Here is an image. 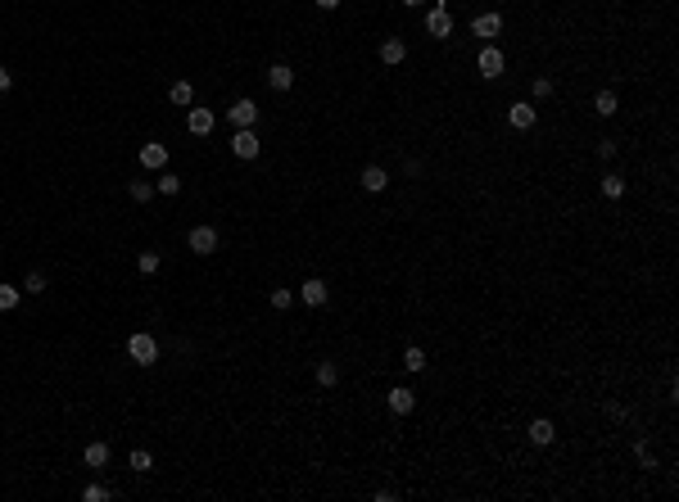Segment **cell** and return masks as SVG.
Wrapping results in <instances>:
<instances>
[{"instance_id": "obj_27", "label": "cell", "mask_w": 679, "mask_h": 502, "mask_svg": "<svg viewBox=\"0 0 679 502\" xmlns=\"http://www.w3.org/2000/svg\"><path fill=\"white\" fill-rule=\"evenodd\" d=\"M132 471H136V475H145V471H154V457H150V453H145V448H136V453H132Z\"/></svg>"}, {"instance_id": "obj_2", "label": "cell", "mask_w": 679, "mask_h": 502, "mask_svg": "<svg viewBox=\"0 0 679 502\" xmlns=\"http://www.w3.org/2000/svg\"><path fill=\"white\" fill-rule=\"evenodd\" d=\"M426 32H431L435 41L453 37V14H449V5H444V0H435V10L426 14Z\"/></svg>"}, {"instance_id": "obj_14", "label": "cell", "mask_w": 679, "mask_h": 502, "mask_svg": "<svg viewBox=\"0 0 679 502\" xmlns=\"http://www.w3.org/2000/svg\"><path fill=\"white\" fill-rule=\"evenodd\" d=\"M471 32H476V37H485V41H494L498 32H503V19H498V14H480V19L471 23Z\"/></svg>"}, {"instance_id": "obj_18", "label": "cell", "mask_w": 679, "mask_h": 502, "mask_svg": "<svg viewBox=\"0 0 679 502\" xmlns=\"http://www.w3.org/2000/svg\"><path fill=\"white\" fill-rule=\"evenodd\" d=\"M593 109H598V118H616L621 100H616V91H598V95H593Z\"/></svg>"}, {"instance_id": "obj_24", "label": "cell", "mask_w": 679, "mask_h": 502, "mask_svg": "<svg viewBox=\"0 0 679 502\" xmlns=\"http://www.w3.org/2000/svg\"><path fill=\"white\" fill-rule=\"evenodd\" d=\"M317 385H340V367H335V362H317Z\"/></svg>"}, {"instance_id": "obj_21", "label": "cell", "mask_w": 679, "mask_h": 502, "mask_svg": "<svg viewBox=\"0 0 679 502\" xmlns=\"http://www.w3.org/2000/svg\"><path fill=\"white\" fill-rule=\"evenodd\" d=\"M127 195H132V199H136V204H150V199H154V181H145V177H136V181H132V186H127Z\"/></svg>"}, {"instance_id": "obj_29", "label": "cell", "mask_w": 679, "mask_h": 502, "mask_svg": "<svg viewBox=\"0 0 679 502\" xmlns=\"http://www.w3.org/2000/svg\"><path fill=\"white\" fill-rule=\"evenodd\" d=\"M290 304H295V290H272V308H277V313H286Z\"/></svg>"}, {"instance_id": "obj_26", "label": "cell", "mask_w": 679, "mask_h": 502, "mask_svg": "<svg viewBox=\"0 0 679 502\" xmlns=\"http://www.w3.org/2000/svg\"><path fill=\"white\" fill-rule=\"evenodd\" d=\"M403 367H408V371H426V353H421L417 344H412V349H403Z\"/></svg>"}, {"instance_id": "obj_30", "label": "cell", "mask_w": 679, "mask_h": 502, "mask_svg": "<svg viewBox=\"0 0 679 502\" xmlns=\"http://www.w3.org/2000/svg\"><path fill=\"white\" fill-rule=\"evenodd\" d=\"M530 91H535V100H548L557 86H553V77H535V86H530Z\"/></svg>"}, {"instance_id": "obj_3", "label": "cell", "mask_w": 679, "mask_h": 502, "mask_svg": "<svg viewBox=\"0 0 679 502\" xmlns=\"http://www.w3.org/2000/svg\"><path fill=\"white\" fill-rule=\"evenodd\" d=\"M259 136H254V127H236V136H231V154L236 159H259Z\"/></svg>"}, {"instance_id": "obj_7", "label": "cell", "mask_w": 679, "mask_h": 502, "mask_svg": "<svg viewBox=\"0 0 679 502\" xmlns=\"http://www.w3.org/2000/svg\"><path fill=\"white\" fill-rule=\"evenodd\" d=\"M141 168L145 172H163V168H168V145H159V141L141 145Z\"/></svg>"}, {"instance_id": "obj_36", "label": "cell", "mask_w": 679, "mask_h": 502, "mask_svg": "<svg viewBox=\"0 0 679 502\" xmlns=\"http://www.w3.org/2000/svg\"><path fill=\"white\" fill-rule=\"evenodd\" d=\"M317 10H340V0H317Z\"/></svg>"}, {"instance_id": "obj_9", "label": "cell", "mask_w": 679, "mask_h": 502, "mask_svg": "<svg viewBox=\"0 0 679 502\" xmlns=\"http://www.w3.org/2000/svg\"><path fill=\"white\" fill-rule=\"evenodd\" d=\"M227 118L236 127H254V123H259V105H254V100H236V105L227 109Z\"/></svg>"}, {"instance_id": "obj_20", "label": "cell", "mask_w": 679, "mask_h": 502, "mask_svg": "<svg viewBox=\"0 0 679 502\" xmlns=\"http://www.w3.org/2000/svg\"><path fill=\"white\" fill-rule=\"evenodd\" d=\"M23 299V285H0V313H14Z\"/></svg>"}, {"instance_id": "obj_15", "label": "cell", "mask_w": 679, "mask_h": 502, "mask_svg": "<svg viewBox=\"0 0 679 502\" xmlns=\"http://www.w3.org/2000/svg\"><path fill=\"white\" fill-rule=\"evenodd\" d=\"M403 59H408V46H403L399 37H390V41H381V64H403Z\"/></svg>"}, {"instance_id": "obj_31", "label": "cell", "mask_w": 679, "mask_h": 502, "mask_svg": "<svg viewBox=\"0 0 679 502\" xmlns=\"http://www.w3.org/2000/svg\"><path fill=\"white\" fill-rule=\"evenodd\" d=\"M46 290V276L41 272H28V281H23V294H41Z\"/></svg>"}, {"instance_id": "obj_1", "label": "cell", "mask_w": 679, "mask_h": 502, "mask_svg": "<svg viewBox=\"0 0 679 502\" xmlns=\"http://www.w3.org/2000/svg\"><path fill=\"white\" fill-rule=\"evenodd\" d=\"M127 353H132V362H141V367H154V362H159V340H154L150 331H136L132 340H127Z\"/></svg>"}, {"instance_id": "obj_32", "label": "cell", "mask_w": 679, "mask_h": 502, "mask_svg": "<svg viewBox=\"0 0 679 502\" xmlns=\"http://www.w3.org/2000/svg\"><path fill=\"white\" fill-rule=\"evenodd\" d=\"M82 498H87V502H105L109 489H105V484H87V489H82Z\"/></svg>"}, {"instance_id": "obj_19", "label": "cell", "mask_w": 679, "mask_h": 502, "mask_svg": "<svg viewBox=\"0 0 679 502\" xmlns=\"http://www.w3.org/2000/svg\"><path fill=\"white\" fill-rule=\"evenodd\" d=\"M82 457H87L91 471H100V466H109V444H87V453H82Z\"/></svg>"}, {"instance_id": "obj_12", "label": "cell", "mask_w": 679, "mask_h": 502, "mask_svg": "<svg viewBox=\"0 0 679 502\" xmlns=\"http://www.w3.org/2000/svg\"><path fill=\"white\" fill-rule=\"evenodd\" d=\"M557 439V426L548 417H539V421H530V444H539V448H548Z\"/></svg>"}, {"instance_id": "obj_17", "label": "cell", "mask_w": 679, "mask_h": 502, "mask_svg": "<svg viewBox=\"0 0 679 502\" xmlns=\"http://www.w3.org/2000/svg\"><path fill=\"white\" fill-rule=\"evenodd\" d=\"M186 127H191V136H209L213 132V109H191Z\"/></svg>"}, {"instance_id": "obj_25", "label": "cell", "mask_w": 679, "mask_h": 502, "mask_svg": "<svg viewBox=\"0 0 679 502\" xmlns=\"http://www.w3.org/2000/svg\"><path fill=\"white\" fill-rule=\"evenodd\" d=\"M136 267H141V276H154V272H159V267H163V258L154 254V249H145V254L136 258Z\"/></svg>"}, {"instance_id": "obj_37", "label": "cell", "mask_w": 679, "mask_h": 502, "mask_svg": "<svg viewBox=\"0 0 679 502\" xmlns=\"http://www.w3.org/2000/svg\"><path fill=\"white\" fill-rule=\"evenodd\" d=\"M403 5H408V10H421V5H426V0H403Z\"/></svg>"}, {"instance_id": "obj_35", "label": "cell", "mask_w": 679, "mask_h": 502, "mask_svg": "<svg viewBox=\"0 0 679 502\" xmlns=\"http://www.w3.org/2000/svg\"><path fill=\"white\" fill-rule=\"evenodd\" d=\"M10 86H14V73H10V68H0V95L10 91Z\"/></svg>"}, {"instance_id": "obj_28", "label": "cell", "mask_w": 679, "mask_h": 502, "mask_svg": "<svg viewBox=\"0 0 679 502\" xmlns=\"http://www.w3.org/2000/svg\"><path fill=\"white\" fill-rule=\"evenodd\" d=\"M634 453H639V462H643V471H657V457H652V448H648V439H639V444H634Z\"/></svg>"}, {"instance_id": "obj_5", "label": "cell", "mask_w": 679, "mask_h": 502, "mask_svg": "<svg viewBox=\"0 0 679 502\" xmlns=\"http://www.w3.org/2000/svg\"><path fill=\"white\" fill-rule=\"evenodd\" d=\"M507 123L517 127V132H530V127H535V123H539V109H535V105H530V100H517V105L507 109Z\"/></svg>"}, {"instance_id": "obj_6", "label": "cell", "mask_w": 679, "mask_h": 502, "mask_svg": "<svg viewBox=\"0 0 679 502\" xmlns=\"http://www.w3.org/2000/svg\"><path fill=\"white\" fill-rule=\"evenodd\" d=\"M299 299H304L308 308H322L326 299H331V290H326V281H322V276H308V281L299 285Z\"/></svg>"}, {"instance_id": "obj_22", "label": "cell", "mask_w": 679, "mask_h": 502, "mask_svg": "<svg viewBox=\"0 0 679 502\" xmlns=\"http://www.w3.org/2000/svg\"><path fill=\"white\" fill-rule=\"evenodd\" d=\"M154 190H159V195H182V177H177V172H159Z\"/></svg>"}, {"instance_id": "obj_13", "label": "cell", "mask_w": 679, "mask_h": 502, "mask_svg": "<svg viewBox=\"0 0 679 502\" xmlns=\"http://www.w3.org/2000/svg\"><path fill=\"white\" fill-rule=\"evenodd\" d=\"M168 100H173L177 109H191V105H195V86L182 77V82H173V86H168Z\"/></svg>"}, {"instance_id": "obj_4", "label": "cell", "mask_w": 679, "mask_h": 502, "mask_svg": "<svg viewBox=\"0 0 679 502\" xmlns=\"http://www.w3.org/2000/svg\"><path fill=\"white\" fill-rule=\"evenodd\" d=\"M476 68H480V77H489V82H494V77H503L507 55H503L498 46H485V50H480V59H476Z\"/></svg>"}, {"instance_id": "obj_16", "label": "cell", "mask_w": 679, "mask_h": 502, "mask_svg": "<svg viewBox=\"0 0 679 502\" xmlns=\"http://www.w3.org/2000/svg\"><path fill=\"white\" fill-rule=\"evenodd\" d=\"M268 86H272V91H290V86H295L290 64H272V68H268Z\"/></svg>"}, {"instance_id": "obj_8", "label": "cell", "mask_w": 679, "mask_h": 502, "mask_svg": "<svg viewBox=\"0 0 679 502\" xmlns=\"http://www.w3.org/2000/svg\"><path fill=\"white\" fill-rule=\"evenodd\" d=\"M385 403H390V412H394V417H408V412L417 408V394H412V389H403V385H394Z\"/></svg>"}, {"instance_id": "obj_23", "label": "cell", "mask_w": 679, "mask_h": 502, "mask_svg": "<svg viewBox=\"0 0 679 502\" xmlns=\"http://www.w3.org/2000/svg\"><path fill=\"white\" fill-rule=\"evenodd\" d=\"M603 195L607 199H621L625 195V177H621V172H607V177H603Z\"/></svg>"}, {"instance_id": "obj_33", "label": "cell", "mask_w": 679, "mask_h": 502, "mask_svg": "<svg viewBox=\"0 0 679 502\" xmlns=\"http://www.w3.org/2000/svg\"><path fill=\"white\" fill-rule=\"evenodd\" d=\"M598 159H616V141H612V136H603V141H598Z\"/></svg>"}, {"instance_id": "obj_34", "label": "cell", "mask_w": 679, "mask_h": 502, "mask_svg": "<svg viewBox=\"0 0 679 502\" xmlns=\"http://www.w3.org/2000/svg\"><path fill=\"white\" fill-rule=\"evenodd\" d=\"M607 417H612V421H625V417H630V412H625L621 403H607Z\"/></svg>"}, {"instance_id": "obj_11", "label": "cell", "mask_w": 679, "mask_h": 502, "mask_svg": "<svg viewBox=\"0 0 679 502\" xmlns=\"http://www.w3.org/2000/svg\"><path fill=\"white\" fill-rule=\"evenodd\" d=\"M385 186H390V172L376 168V163H367V168H363V190H367V195H381Z\"/></svg>"}, {"instance_id": "obj_10", "label": "cell", "mask_w": 679, "mask_h": 502, "mask_svg": "<svg viewBox=\"0 0 679 502\" xmlns=\"http://www.w3.org/2000/svg\"><path fill=\"white\" fill-rule=\"evenodd\" d=\"M218 249V227H195L191 231V254H213Z\"/></svg>"}]
</instances>
